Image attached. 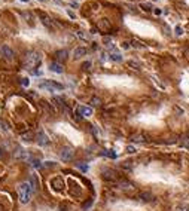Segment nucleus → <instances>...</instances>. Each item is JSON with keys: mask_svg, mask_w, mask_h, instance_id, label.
I'll return each instance as SVG.
<instances>
[{"mask_svg": "<svg viewBox=\"0 0 189 211\" xmlns=\"http://www.w3.org/2000/svg\"><path fill=\"white\" fill-rule=\"evenodd\" d=\"M42 61V54L40 52H37V51H30L25 54V58H24V64H25V67L27 69H34L37 67L39 64H40Z\"/></svg>", "mask_w": 189, "mask_h": 211, "instance_id": "nucleus-1", "label": "nucleus"}, {"mask_svg": "<svg viewBox=\"0 0 189 211\" xmlns=\"http://www.w3.org/2000/svg\"><path fill=\"white\" fill-rule=\"evenodd\" d=\"M31 186H30V183L28 181H24L19 184V187H18V196H19V202L21 204H27L30 202L31 199Z\"/></svg>", "mask_w": 189, "mask_h": 211, "instance_id": "nucleus-2", "label": "nucleus"}, {"mask_svg": "<svg viewBox=\"0 0 189 211\" xmlns=\"http://www.w3.org/2000/svg\"><path fill=\"white\" fill-rule=\"evenodd\" d=\"M39 88H45V89H48V91H61L64 89V86L61 83H58V82H54V80H45L42 82L40 85H39Z\"/></svg>", "mask_w": 189, "mask_h": 211, "instance_id": "nucleus-3", "label": "nucleus"}, {"mask_svg": "<svg viewBox=\"0 0 189 211\" xmlns=\"http://www.w3.org/2000/svg\"><path fill=\"white\" fill-rule=\"evenodd\" d=\"M51 186L54 190H58V192H61V190L64 189V180H63V177H52L51 179Z\"/></svg>", "mask_w": 189, "mask_h": 211, "instance_id": "nucleus-4", "label": "nucleus"}, {"mask_svg": "<svg viewBox=\"0 0 189 211\" xmlns=\"http://www.w3.org/2000/svg\"><path fill=\"white\" fill-rule=\"evenodd\" d=\"M73 155H75V150L71 147H63L60 152V158L63 161H70L73 158Z\"/></svg>", "mask_w": 189, "mask_h": 211, "instance_id": "nucleus-5", "label": "nucleus"}, {"mask_svg": "<svg viewBox=\"0 0 189 211\" xmlns=\"http://www.w3.org/2000/svg\"><path fill=\"white\" fill-rule=\"evenodd\" d=\"M103 179H104V180H110V181H115L116 179H118V175H116V173H115L113 169L104 168V169H103Z\"/></svg>", "mask_w": 189, "mask_h": 211, "instance_id": "nucleus-6", "label": "nucleus"}, {"mask_svg": "<svg viewBox=\"0 0 189 211\" xmlns=\"http://www.w3.org/2000/svg\"><path fill=\"white\" fill-rule=\"evenodd\" d=\"M2 55H3V58L5 60H8V61H12L14 60V51H12L9 46H2Z\"/></svg>", "mask_w": 189, "mask_h": 211, "instance_id": "nucleus-7", "label": "nucleus"}, {"mask_svg": "<svg viewBox=\"0 0 189 211\" xmlns=\"http://www.w3.org/2000/svg\"><path fill=\"white\" fill-rule=\"evenodd\" d=\"M40 18H42V24H43L46 28H49V30H54V28H55V24H54V21H52V19H51L48 15L40 14Z\"/></svg>", "mask_w": 189, "mask_h": 211, "instance_id": "nucleus-8", "label": "nucleus"}, {"mask_svg": "<svg viewBox=\"0 0 189 211\" xmlns=\"http://www.w3.org/2000/svg\"><path fill=\"white\" fill-rule=\"evenodd\" d=\"M131 141L133 143H146L147 141V135L143 134V133H137V134L131 135Z\"/></svg>", "mask_w": 189, "mask_h": 211, "instance_id": "nucleus-9", "label": "nucleus"}, {"mask_svg": "<svg viewBox=\"0 0 189 211\" xmlns=\"http://www.w3.org/2000/svg\"><path fill=\"white\" fill-rule=\"evenodd\" d=\"M77 115H81L83 117H88V116L93 115V109L87 107V106H81V107H77Z\"/></svg>", "mask_w": 189, "mask_h": 211, "instance_id": "nucleus-10", "label": "nucleus"}, {"mask_svg": "<svg viewBox=\"0 0 189 211\" xmlns=\"http://www.w3.org/2000/svg\"><path fill=\"white\" fill-rule=\"evenodd\" d=\"M37 143L40 144V146H48V144H49V138H48V135L40 131V133L37 134Z\"/></svg>", "mask_w": 189, "mask_h": 211, "instance_id": "nucleus-11", "label": "nucleus"}, {"mask_svg": "<svg viewBox=\"0 0 189 211\" xmlns=\"http://www.w3.org/2000/svg\"><path fill=\"white\" fill-rule=\"evenodd\" d=\"M87 48H83V46H79V48H76L75 51H73V57L76 58V60H79V58H82V57H85L87 55Z\"/></svg>", "mask_w": 189, "mask_h": 211, "instance_id": "nucleus-12", "label": "nucleus"}, {"mask_svg": "<svg viewBox=\"0 0 189 211\" xmlns=\"http://www.w3.org/2000/svg\"><path fill=\"white\" fill-rule=\"evenodd\" d=\"M55 57H57V61H66V60H67V57H69V52H67L66 49L57 51Z\"/></svg>", "mask_w": 189, "mask_h": 211, "instance_id": "nucleus-13", "label": "nucleus"}, {"mask_svg": "<svg viewBox=\"0 0 189 211\" xmlns=\"http://www.w3.org/2000/svg\"><path fill=\"white\" fill-rule=\"evenodd\" d=\"M49 70L51 71H54V73H63V65L60 63H51L49 64Z\"/></svg>", "mask_w": 189, "mask_h": 211, "instance_id": "nucleus-14", "label": "nucleus"}, {"mask_svg": "<svg viewBox=\"0 0 189 211\" xmlns=\"http://www.w3.org/2000/svg\"><path fill=\"white\" fill-rule=\"evenodd\" d=\"M139 198L143 201V202H152L155 198H153V195H151L149 192H143V193H140L139 195Z\"/></svg>", "mask_w": 189, "mask_h": 211, "instance_id": "nucleus-15", "label": "nucleus"}, {"mask_svg": "<svg viewBox=\"0 0 189 211\" xmlns=\"http://www.w3.org/2000/svg\"><path fill=\"white\" fill-rule=\"evenodd\" d=\"M21 16L25 18V21H27L30 25H34V19H33V15L30 14V12H21Z\"/></svg>", "mask_w": 189, "mask_h": 211, "instance_id": "nucleus-16", "label": "nucleus"}, {"mask_svg": "<svg viewBox=\"0 0 189 211\" xmlns=\"http://www.w3.org/2000/svg\"><path fill=\"white\" fill-rule=\"evenodd\" d=\"M122 168L127 169V171H131L134 168V164L131 161H125V162H122Z\"/></svg>", "mask_w": 189, "mask_h": 211, "instance_id": "nucleus-17", "label": "nucleus"}, {"mask_svg": "<svg viewBox=\"0 0 189 211\" xmlns=\"http://www.w3.org/2000/svg\"><path fill=\"white\" fill-rule=\"evenodd\" d=\"M128 65L131 69H135V70H140V63H137V61H134V60H131V61H128Z\"/></svg>", "mask_w": 189, "mask_h": 211, "instance_id": "nucleus-18", "label": "nucleus"}, {"mask_svg": "<svg viewBox=\"0 0 189 211\" xmlns=\"http://www.w3.org/2000/svg\"><path fill=\"white\" fill-rule=\"evenodd\" d=\"M173 110H174V113L177 115V116H183V115H185V110L182 109V107H179V106H174Z\"/></svg>", "mask_w": 189, "mask_h": 211, "instance_id": "nucleus-19", "label": "nucleus"}, {"mask_svg": "<svg viewBox=\"0 0 189 211\" xmlns=\"http://www.w3.org/2000/svg\"><path fill=\"white\" fill-rule=\"evenodd\" d=\"M141 9L146 11V12H151V11H152V5H151V3H143V5H141Z\"/></svg>", "mask_w": 189, "mask_h": 211, "instance_id": "nucleus-20", "label": "nucleus"}, {"mask_svg": "<svg viewBox=\"0 0 189 211\" xmlns=\"http://www.w3.org/2000/svg\"><path fill=\"white\" fill-rule=\"evenodd\" d=\"M110 60H113V61H122V55H119V54H112V55H110Z\"/></svg>", "mask_w": 189, "mask_h": 211, "instance_id": "nucleus-21", "label": "nucleus"}, {"mask_svg": "<svg viewBox=\"0 0 189 211\" xmlns=\"http://www.w3.org/2000/svg\"><path fill=\"white\" fill-rule=\"evenodd\" d=\"M121 187H124V189H131L133 184L130 183V181H121Z\"/></svg>", "mask_w": 189, "mask_h": 211, "instance_id": "nucleus-22", "label": "nucleus"}, {"mask_svg": "<svg viewBox=\"0 0 189 211\" xmlns=\"http://www.w3.org/2000/svg\"><path fill=\"white\" fill-rule=\"evenodd\" d=\"M91 104H93V106H100L101 104V100H100L98 97H94L93 100H91Z\"/></svg>", "mask_w": 189, "mask_h": 211, "instance_id": "nucleus-23", "label": "nucleus"}, {"mask_svg": "<svg viewBox=\"0 0 189 211\" xmlns=\"http://www.w3.org/2000/svg\"><path fill=\"white\" fill-rule=\"evenodd\" d=\"M30 184H33V186H31V189H36V187H37V180H36L34 175L30 179Z\"/></svg>", "mask_w": 189, "mask_h": 211, "instance_id": "nucleus-24", "label": "nucleus"}, {"mask_svg": "<svg viewBox=\"0 0 189 211\" xmlns=\"http://www.w3.org/2000/svg\"><path fill=\"white\" fill-rule=\"evenodd\" d=\"M31 165H33L34 168H40V167H42V164H40V161L34 159V161H31Z\"/></svg>", "mask_w": 189, "mask_h": 211, "instance_id": "nucleus-25", "label": "nucleus"}, {"mask_svg": "<svg viewBox=\"0 0 189 211\" xmlns=\"http://www.w3.org/2000/svg\"><path fill=\"white\" fill-rule=\"evenodd\" d=\"M127 152H128V153H135V152H137V149H135L134 146H128V147H127Z\"/></svg>", "mask_w": 189, "mask_h": 211, "instance_id": "nucleus-26", "label": "nucleus"}, {"mask_svg": "<svg viewBox=\"0 0 189 211\" xmlns=\"http://www.w3.org/2000/svg\"><path fill=\"white\" fill-rule=\"evenodd\" d=\"M131 46H134V48H143V45H140L137 40H133L131 42Z\"/></svg>", "mask_w": 189, "mask_h": 211, "instance_id": "nucleus-27", "label": "nucleus"}, {"mask_svg": "<svg viewBox=\"0 0 189 211\" xmlns=\"http://www.w3.org/2000/svg\"><path fill=\"white\" fill-rule=\"evenodd\" d=\"M182 33H183V28H182L180 25H177V27H176V34H177V36H180Z\"/></svg>", "mask_w": 189, "mask_h": 211, "instance_id": "nucleus-28", "label": "nucleus"}, {"mask_svg": "<svg viewBox=\"0 0 189 211\" xmlns=\"http://www.w3.org/2000/svg\"><path fill=\"white\" fill-rule=\"evenodd\" d=\"M21 83H22V86H28V83H30V80H28L27 77H24L22 80H21Z\"/></svg>", "mask_w": 189, "mask_h": 211, "instance_id": "nucleus-29", "label": "nucleus"}, {"mask_svg": "<svg viewBox=\"0 0 189 211\" xmlns=\"http://www.w3.org/2000/svg\"><path fill=\"white\" fill-rule=\"evenodd\" d=\"M82 67H83V70H88V69L91 67V63H89V61H87V63H83V64H82Z\"/></svg>", "mask_w": 189, "mask_h": 211, "instance_id": "nucleus-30", "label": "nucleus"}, {"mask_svg": "<svg viewBox=\"0 0 189 211\" xmlns=\"http://www.w3.org/2000/svg\"><path fill=\"white\" fill-rule=\"evenodd\" d=\"M176 211H189V207H186V205H183V207H179Z\"/></svg>", "mask_w": 189, "mask_h": 211, "instance_id": "nucleus-31", "label": "nucleus"}, {"mask_svg": "<svg viewBox=\"0 0 189 211\" xmlns=\"http://www.w3.org/2000/svg\"><path fill=\"white\" fill-rule=\"evenodd\" d=\"M77 168H81L82 171H87V169H88V167H87V165H82V164H79V165H77Z\"/></svg>", "mask_w": 189, "mask_h": 211, "instance_id": "nucleus-32", "label": "nucleus"}, {"mask_svg": "<svg viewBox=\"0 0 189 211\" xmlns=\"http://www.w3.org/2000/svg\"><path fill=\"white\" fill-rule=\"evenodd\" d=\"M77 36H79V37H82V39H85V34H83L82 31H77Z\"/></svg>", "mask_w": 189, "mask_h": 211, "instance_id": "nucleus-33", "label": "nucleus"}, {"mask_svg": "<svg viewBox=\"0 0 189 211\" xmlns=\"http://www.w3.org/2000/svg\"><path fill=\"white\" fill-rule=\"evenodd\" d=\"M67 14H69V16H70V18H75V14H73L71 11H67Z\"/></svg>", "mask_w": 189, "mask_h": 211, "instance_id": "nucleus-34", "label": "nucleus"}, {"mask_svg": "<svg viewBox=\"0 0 189 211\" xmlns=\"http://www.w3.org/2000/svg\"><path fill=\"white\" fill-rule=\"evenodd\" d=\"M185 51H186V54L189 55V46H186V48H185Z\"/></svg>", "mask_w": 189, "mask_h": 211, "instance_id": "nucleus-35", "label": "nucleus"}, {"mask_svg": "<svg viewBox=\"0 0 189 211\" xmlns=\"http://www.w3.org/2000/svg\"><path fill=\"white\" fill-rule=\"evenodd\" d=\"M21 2H28V0H21Z\"/></svg>", "mask_w": 189, "mask_h": 211, "instance_id": "nucleus-36", "label": "nucleus"}, {"mask_svg": "<svg viewBox=\"0 0 189 211\" xmlns=\"http://www.w3.org/2000/svg\"><path fill=\"white\" fill-rule=\"evenodd\" d=\"M0 155H2V147H0Z\"/></svg>", "mask_w": 189, "mask_h": 211, "instance_id": "nucleus-37", "label": "nucleus"}, {"mask_svg": "<svg viewBox=\"0 0 189 211\" xmlns=\"http://www.w3.org/2000/svg\"><path fill=\"white\" fill-rule=\"evenodd\" d=\"M186 146H188V149H189V143H188V144H186Z\"/></svg>", "mask_w": 189, "mask_h": 211, "instance_id": "nucleus-38", "label": "nucleus"}]
</instances>
